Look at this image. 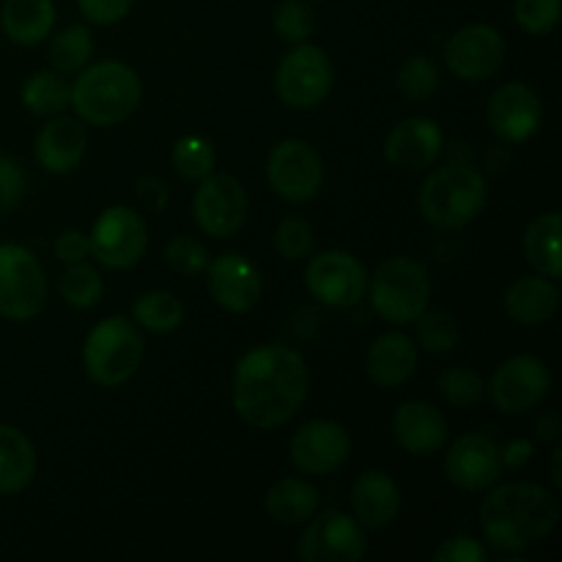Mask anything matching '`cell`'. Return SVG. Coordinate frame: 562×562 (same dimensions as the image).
I'll list each match as a JSON object with an SVG mask.
<instances>
[{"mask_svg": "<svg viewBox=\"0 0 562 562\" xmlns=\"http://www.w3.org/2000/svg\"><path fill=\"white\" fill-rule=\"evenodd\" d=\"M47 305V278L27 247L0 241V316L31 322Z\"/></svg>", "mask_w": 562, "mask_h": 562, "instance_id": "obj_7", "label": "cell"}, {"mask_svg": "<svg viewBox=\"0 0 562 562\" xmlns=\"http://www.w3.org/2000/svg\"><path fill=\"white\" fill-rule=\"evenodd\" d=\"M33 154L47 173H71L86 154V130L80 121L69 115H49L33 143Z\"/></svg>", "mask_w": 562, "mask_h": 562, "instance_id": "obj_22", "label": "cell"}, {"mask_svg": "<svg viewBox=\"0 0 562 562\" xmlns=\"http://www.w3.org/2000/svg\"><path fill=\"white\" fill-rule=\"evenodd\" d=\"M140 97L143 82L132 66L102 60L80 69V77L69 88V108L86 124L115 126L135 113Z\"/></svg>", "mask_w": 562, "mask_h": 562, "instance_id": "obj_3", "label": "cell"}, {"mask_svg": "<svg viewBox=\"0 0 562 562\" xmlns=\"http://www.w3.org/2000/svg\"><path fill=\"white\" fill-rule=\"evenodd\" d=\"M395 442L412 456H431L445 450L450 437L448 417L428 401H406L393 415Z\"/></svg>", "mask_w": 562, "mask_h": 562, "instance_id": "obj_21", "label": "cell"}, {"mask_svg": "<svg viewBox=\"0 0 562 562\" xmlns=\"http://www.w3.org/2000/svg\"><path fill=\"white\" fill-rule=\"evenodd\" d=\"M552 373L536 355H516L492 373L486 393L503 415H525L547 398Z\"/></svg>", "mask_w": 562, "mask_h": 562, "instance_id": "obj_9", "label": "cell"}, {"mask_svg": "<svg viewBox=\"0 0 562 562\" xmlns=\"http://www.w3.org/2000/svg\"><path fill=\"white\" fill-rule=\"evenodd\" d=\"M505 60V38L492 25H467L445 44V64L459 80L483 82L499 71Z\"/></svg>", "mask_w": 562, "mask_h": 562, "instance_id": "obj_15", "label": "cell"}, {"mask_svg": "<svg viewBox=\"0 0 562 562\" xmlns=\"http://www.w3.org/2000/svg\"><path fill=\"white\" fill-rule=\"evenodd\" d=\"M132 3L135 0H77L82 16L88 22H97V25H115V22H121L130 14Z\"/></svg>", "mask_w": 562, "mask_h": 562, "instance_id": "obj_44", "label": "cell"}, {"mask_svg": "<svg viewBox=\"0 0 562 562\" xmlns=\"http://www.w3.org/2000/svg\"><path fill=\"white\" fill-rule=\"evenodd\" d=\"M442 146L445 135L431 119H406L390 130L384 140V157L404 173H420L437 162Z\"/></svg>", "mask_w": 562, "mask_h": 562, "instance_id": "obj_20", "label": "cell"}, {"mask_svg": "<svg viewBox=\"0 0 562 562\" xmlns=\"http://www.w3.org/2000/svg\"><path fill=\"white\" fill-rule=\"evenodd\" d=\"M173 162L176 173L187 181H201L206 179L214 170V162H217V154H214V146L201 135H187L181 137L173 146Z\"/></svg>", "mask_w": 562, "mask_h": 562, "instance_id": "obj_34", "label": "cell"}, {"mask_svg": "<svg viewBox=\"0 0 562 562\" xmlns=\"http://www.w3.org/2000/svg\"><path fill=\"white\" fill-rule=\"evenodd\" d=\"M560 461H562V445H554V450H552V470H549V475H552L554 488H562V470H560Z\"/></svg>", "mask_w": 562, "mask_h": 562, "instance_id": "obj_48", "label": "cell"}, {"mask_svg": "<svg viewBox=\"0 0 562 562\" xmlns=\"http://www.w3.org/2000/svg\"><path fill=\"white\" fill-rule=\"evenodd\" d=\"M143 355H146V344L135 322L124 316H110L88 333L86 346H82V366L99 387H121L135 376Z\"/></svg>", "mask_w": 562, "mask_h": 562, "instance_id": "obj_6", "label": "cell"}, {"mask_svg": "<svg viewBox=\"0 0 562 562\" xmlns=\"http://www.w3.org/2000/svg\"><path fill=\"white\" fill-rule=\"evenodd\" d=\"M530 456H532L530 439H516V442H510L508 448L499 450L503 467H508V470H519V467H525L527 461H530Z\"/></svg>", "mask_w": 562, "mask_h": 562, "instance_id": "obj_46", "label": "cell"}, {"mask_svg": "<svg viewBox=\"0 0 562 562\" xmlns=\"http://www.w3.org/2000/svg\"><path fill=\"white\" fill-rule=\"evenodd\" d=\"M313 241H316V236H313L311 223L302 217H285L274 231V247L285 261L305 258L313 250Z\"/></svg>", "mask_w": 562, "mask_h": 562, "instance_id": "obj_41", "label": "cell"}, {"mask_svg": "<svg viewBox=\"0 0 562 562\" xmlns=\"http://www.w3.org/2000/svg\"><path fill=\"white\" fill-rule=\"evenodd\" d=\"M209 296L228 313H247L261 300V274L239 252H225L206 267Z\"/></svg>", "mask_w": 562, "mask_h": 562, "instance_id": "obj_19", "label": "cell"}, {"mask_svg": "<svg viewBox=\"0 0 562 562\" xmlns=\"http://www.w3.org/2000/svg\"><path fill=\"white\" fill-rule=\"evenodd\" d=\"M499 448L488 434H464L445 453V477L461 492H488L503 477Z\"/></svg>", "mask_w": 562, "mask_h": 562, "instance_id": "obj_16", "label": "cell"}, {"mask_svg": "<svg viewBox=\"0 0 562 562\" xmlns=\"http://www.w3.org/2000/svg\"><path fill=\"white\" fill-rule=\"evenodd\" d=\"M305 525L296 547V554L305 562H357L366 558V527L355 516L324 510L322 516L313 514Z\"/></svg>", "mask_w": 562, "mask_h": 562, "instance_id": "obj_11", "label": "cell"}, {"mask_svg": "<svg viewBox=\"0 0 562 562\" xmlns=\"http://www.w3.org/2000/svg\"><path fill=\"white\" fill-rule=\"evenodd\" d=\"M335 71L322 47L300 42L278 66L274 88L289 108L311 110L333 91Z\"/></svg>", "mask_w": 562, "mask_h": 562, "instance_id": "obj_8", "label": "cell"}, {"mask_svg": "<svg viewBox=\"0 0 562 562\" xmlns=\"http://www.w3.org/2000/svg\"><path fill=\"white\" fill-rule=\"evenodd\" d=\"M349 434L333 420H311L291 437V461L305 475H333L349 461Z\"/></svg>", "mask_w": 562, "mask_h": 562, "instance_id": "obj_17", "label": "cell"}, {"mask_svg": "<svg viewBox=\"0 0 562 562\" xmlns=\"http://www.w3.org/2000/svg\"><path fill=\"white\" fill-rule=\"evenodd\" d=\"M560 521V503L538 483H494L481 503V527L497 552H525L547 541Z\"/></svg>", "mask_w": 562, "mask_h": 562, "instance_id": "obj_2", "label": "cell"}, {"mask_svg": "<svg viewBox=\"0 0 562 562\" xmlns=\"http://www.w3.org/2000/svg\"><path fill=\"white\" fill-rule=\"evenodd\" d=\"M558 305V283L552 278H543V274L519 278L505 291V311L521 327H541V324L552 322Z\"/></svg>", "mask_w": 562, "mask_h": 562, "instance_id": "obj_25", "label": "cell"}, {"mask_svg": "<svg viewBox=\"0 0 562 562\" xmlns=\"http://www.w3.org/2000/svg\"><path fill=\"white\" fill-rule=\"evenodd\" d=\"M543 121L541 97L525 82H505L488 102V126L505 143H525Z\"/></svg>", "mask_w": 562, "mask_h": 562, "instance_id": "obj_18", "label": "cell"}, {"mask_svg": "<svg viewBox=\"0 0 562 562\" xmlns=\"http://www.w3.org/2000/svg\"><path fill=\"white\" fill-rule=\"evenodd\" d=\"M395 82H398V91L406 99H412V102H426L439 88V69L426 55H415V58L401 64Z\"/></svg>", "mask_w": 562, "mask_h": 562, "instance_id": "obj_37", "label": "cell"}, {"mask_svg": "<svg viewBox=\"0 0 562 562\" xmlns=\"http://www.w3.org/2000/svg\"><path fill=\"white\" fill-rule=\"evenodd\" d=\"M132 316L143 329L154 335L173 333L181 322H184V305L179 296L168 294V291H148V294L137 296L132 305Z\"/></svg>", "mask_w": 562, "mask_h": 562, "instance_id": "obj_30", "label": "cell"}, {"mask_svg": "<svg viewBox=\"0 0 562 562\" xmlns=\"http://www.w3.org/2000/svg\"><path fill=\"white\" fill-rule=\"evenodd\" d=\"M91 252V241H88L86 234L80 231H64L55 241V256L64 263H77Z\"/></svg>", "mask_w": 562, "mask_h": 562, "instance_id": "obj_45", "label": "cell"}, {"mask_svg": "<svg viewBox=\"0 0 562 562\" xmlns=\"http://www.w3.org/2000/svg\"><path fill=\"white\" fill-rule=\"evenodd\" d=\"M488 552L470 536H453L434 552V562H486Z\"/></svg>", "mask_w": 562, "mask_h": 562, "instance_id": "obj_43", "label": "cell"}, {"mask_svg": "<svg viewBox=\"0 0 562 562\" xmlns=\"http://www.w3.org/2000/svg\"><path fill=\"white\" fill-rule=\"evenodd\" d=\"M269 187L289 203H305L322 192L324 184V165L316 148L307 146L305 140L278 143L269 154L267 162Z\"/></svg>", "mask_w": 562, "mask_h": 562, "instance_id": "obj_13", "label": "cell"}, {"mask_svg": "<svg viewBox=\"0 0 562 562\" xmlns=\"http://www.w3.org/2000/svg\"><path fill=\"white\" fill-rule=\"evenodd\" d=\"M192 214L203 234L214 239H228L245 225L247 192L239 179L228 173H209L192 198Z\"/></svg>", "mask_w": 562, "mask_h": 562, "instance_id": "obj_14", "label": "cell"}, {"mask_svg": "<svg viewBox=\"0 0 562 562\" xmlns=\"http://www.w3.org/2000/svg\"><path fill=\"white\" fill-rule=\"evenodd\" d=\"M351 510L355 519L368 530H382L393 525L401 514V488L387 472L368 470L351 486Z\"/></svg>", "mask_w": 562, "mask_h": 562, "instance_id": "obj_23", "label": "cell"}, {"mask_svg": "<svg viewBox=\"0 0 562 562\" xmlns=\"http://www.w3.org/2000/svg\"><path fill=\"white\" fill-rule=\"evenodd\" d=\"M91 55L93 36L86 25L66 27L58 36H53V44H49V60H53L55 71H64V75L86 69Z\"/></svg>", "mask_w": 562, "mask_h": 562, "instance_id": "obj_32", "label": "cell"}, {"mask_svg": "<svg viewBox=\"0 0 562 562\" xmlns=\"http://www.w3.org/2000/svg\"><path fill=\"white\" fill-rule=\"evenodd\" d=\"M560 212H543L527 225L525 231V256L527 263L543 278L558 280L562 274V252H560Z\"/></svg>", "mask_w": 562, "mask_h": 562, "instance_id": "obj_28", "label": "cell"}, {"mask_svg": "<svg viewBox=\"0 0 562 562\" xmlns=\"http://www.w3.org/2000/svg\"><path fill=\"white\" fill-rule=\"evenodd\" d=\"M417 371V346L404 333H384L366 355V373L376 387L398 390Z\"/></svg>", "mask_w": 562, "mask_h": 562, "instance_id": "obj_24", "label": "cell"}, {"mask_svg": "<svg viewBox=\"0 0 562 562\" xmlns=\"http://www.w3.org/2000/svg\"><path fill=\"white\" fill-rule=\"evenodd\" d=\"M58 291L60 296H64L66 305L77 307V311H88V307H93L99 300H102V291H104L102 274L82 261L69 263L66 272L60 274Z\"/></svg>", "mask_w": 562, "mask_h": 562, "instance_id": "obj_33", "label": "cell"}, {"mask_svg": "<svg viewBox=\"0 0 562 562\" xmlns=\"http://www.w3.org/2000/svg\"><path fill=\"white\" fill-rule=\"evenodd\" d=\"M27 190L25 170L16 159L0 157V214L11 212Z\"/></svg>", "mask_w": 562, "mask_h": 562, "instance_id": "obj_42", "label": "cell"}, {"mask_svg": "<svg viewBox=\"0 0 562 562\" xmlns=\"http://www.w3.org/2000/svg\"><path fill=\"white\" fill-rule=\"evenodd\" d=\"M313 27H316V20H313V9L305 0H283V3L274 9V31H278V36L285 38V42H307Z\"/></svg>", "mask_w": 562, "mask_h": 562, "instance_id": "obj_39", "label": "cell"}, {"mask_svg": "<svg viewBox=\"0 0 562 562\" xmlns=\"http://www.w3.org/2000/svg\"><path fill=\"white\" fill-rule=\"evenodd\" d=\"M3 33L16 44H38L53 33V0H5L0 9Z\"/></svg>", "mask_w": 562, "mask_h": 562, "instance_id": "obj_27", "label": "cell"}, {"mask_svg": "<svg viewBox=\"0 0 562 562\" xmlns=\"http://www.w3.org/2000/svg\"><path fill=\"white\" fill-rule=\"evenodd\" d=\"M22 104L33 115H58L69 108V86L60 80L58 71H36L22 86Z\"/></svg>", "mask_w": 562, "mask_h": 562, "instance_id": "obj_31", "label": "cell"}, {"mask_svg": "<svg viewBox=\"0 0 562 562\" xmlns=\"http://www.w3.org/2000/svg\"><path fill=\"white\" fill-rule=\"evenodd\" d=\"M417 344L428 351V355H448L459 346L461 329L456 316L448 311H426L417 318Z\"/></svg>", "mask_w": 562, "mask_h": 562, "instance_id": "obj_35", "label": "cell"}, {"mask_svg": "<svg viewBox=\"0 0 562 562\" xmlns=\"http://www.w3.org/2000/svg\"><path fill=\"white\" fill-rule=\"evenodd\" d=\"M562 0H516L514 20L530 36H547L560 25Z\"/></svg>", "mask_w": 562, "mask_h": 562, "instance_id": "obj_38", "label": "cell"}, {"mask_svg": "<svg viewBox=\"0 0 562 562\" xmlns=\"http://www.w3.org/2000/svg\"><path fill=\"white\" fill-rule=\"evenodd\" d=\"M536 437L543 439V442H558V437H560L558 415H541V417H538Z\"/></svg>", "mask_w": 562, "mask_h": 562, "instance_id": "obj_47", "label": "cell"}, {"mask_svg": "<svg viewBox=\"0 0 562 562\" xmlns=\"http://www.w3.org/2000/svg\"><path fill=\"white\" fill-rule=\"evenodd\" d=\"M437 387L442 393V398L448 401L450 406H459V409H470L477 401L486 395V384L477 376L472 368H445L437 379Z\"/></svg>", "mask_w": 562, "mask_h": 562, "instance_id": "obj_36", "label": "cell"}, {"mask_svg": "<svg viewBox=\"0 0 562 562\" xmlns=\"http://www.w3.org/2000/svg\"><path fill=\"white\" fill-rule=\"evenodd\" d=\"M307 291L316 296L322 305L355 307L366 300L368 291V269L357 256L346 250H324L313 256L305 269Z\"/></svg>", "mask_w": 562, "mask_h": 562, "instance_id": "obj_10", "label": "cell"}, {"mask_svg": "<svg viewBox=\"0 0 562 562\" xmlns=\"http://www.w3.org/2000/svg\"><path fill=\"white\" fill-rule=\"evenodd\" d=\"M488 201V184L483 173L470 165H445L434 170L420 190V214L434 228H464Z\"/></svg>", "mask_w": 562, "mask_h": 562, "instance_id": "obj_4", "label": "cell"}, {"mask_svg": "<svg viewBox=\"0 0 562 562\" xmlns=\"http://www.w3.org/2000/svg\"><path fill=\"white\" fill-rule=\"evenodd\" d=\"M263 505L278 525H305L318 510V488L307 481H300V477H283L269 488Z\"/></svg>", "mask_w": 562, "mask_h": 562, "instance_id": "obj_29", "label": "cell"}, {"mask_svg": "<svg viewBox=\"0 0 562 562\" xmlns=\"http://www.w3.org/2000/svg\"><path fill=\"white\" fill-rule=\"evenodd\" d=\"M36 448L14 426L0 423V494H16L36 477Z\"/></svg>", "mask_w": 562, "mask_h": 562, "instance_id": "obj_26", "label": "cell"}, {"mask_svg": "<svg viewBox=\"0 0 562 562\" xmlns=\"http://www.w3.org/2000/svg\"><path fill=\"white\" fill-rule=\"evenodd\" d=\"M311 387L305 357L283 344L247 351L234 368V409L258 431L285 426L302 409Z\"/></svg>", "mask_w": 562, "mask_h": 562, "instance_id": "obj_1", "label": "cell"}, {"mask_svg": "<svg viewBox=\"0 0 562 562\" xmlns=\"http://www.w3.org/2000/svg\"><path fill=\"white\" fill-rule=\"evenodd\" d=\"M91 256L108 269H132L148 247L146 220L124 206H110L93 223Z\"/></svg>", "mask_w": 562, "mask_h": 562, "instance_id": "obj_12", "label": "cell"}, {"mask_svg": "<svg viewBox=\"0 0 562 562\" xmlns=\"http://www.w3.org/2000/svg\"><path fill=\"white\" fill-rule=\"evenodd\" d=\"M371 305L384 322L415 324L431 305V278L426 267L409 256H395L368 274Z\"/></svg>", "mask_w": 562, "mask_h": 562, "instance_id": "obj_5", "label": "cell"}, {"mask_svg": "<svg viewBox=\"0 0 562 562\" xmlns=\"http://www.w3.org/2000/svg\"><path fill=\"white\" fill-rule=\"evenodd\" d=\"M165 261H168V267L176 269L179 274L195 278V274L206 272L209 252L206 247L198 239H192V236H176V239H170L168 247H165Z\"/></svg>", "mask_w": 562, "mask_h": 562, "instance_id": "obj_40", "label": "cell"}]
</instances>
